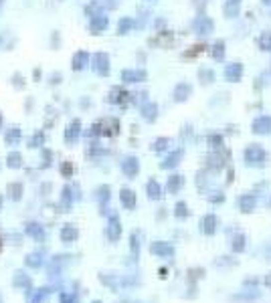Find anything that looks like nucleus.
<instances>
[{
    "label": "nucleus",
    "mask_w": 271,
    "mask_h": 303,
    "mask_svg": "<svg viewBox=\"0 0 271 303\" xmlns=\"http://www.w3.org/2000/svg\"><path fill=\"white\" fill-rule=\"evenodd\" d=\"M119 303H134V301H119Z\"/></svg>",
    "instance_id": "56"
},
{
    "label": "nucleus",
    "mask_w": 271,
    "mask_h": 303,
    "mask_svg": "<svg viewBox=\"0 0 271 303\" xmlns=\"http://www.w3.org/2000/svg\"><path fill=\"white\" fill-rule=\"evenodd\" d=\"M150 253L156 255V257H174V247L170 242H164V240H154L152 245H150Z\"/></svg>",
    "instance_id": "7"
},
{
    "label": "nucleus",
    "mask_w": 271,
    "mask_h": 303,
    "mask_svg": "<svg viewBox=\"0 0 271 303\" xmlns=\"http://www.w3.org/2000/svg\"><path fill=\"white\" fill-rule=\"evenodd\" d=\"M49 295V289H39V291H33L28 293V303H43V299Z\"/></svg>",
    "instance_id": "34"
},
{
    "label": "nucleus",
    "mask_w": 271,
    "mask_h": 303,
    "mask_svg": "<svg viewBox=\"0 0 271 303\" xmlns=\"http://www.w3.org/2000/svg\"><path fill=\"white\" fill-rule=\"evenodd\" d=\"M0 2H2V0H0Z\"/></svg>",
    "instance_id": "60"
},
{
    "label": "nucleus",
    "mask_w": 271,
    "mask_h": 303,
    "mask_svg": "<svg viewBox=\"0 0 271 303\" xmlns=\"http://www.w3.org/2000/svg\"><path fill=\"white\" fill-rule=\"evenodd\" d=\"M251 130H253V134L267 136V134L271 132V117H269V115H259L257 119H253Z\"/></svg>",
    "instance_id": "9"
},
{
    "label": "nucleus",
    "mask_w": 271,
    "mask_h": 303,
    "mask_svg": "<svg viewBox=\"0 0 271 303\" xmlns=\"http://www.w3.org/2000/svg\"><path fill=\"white\" fill-rule=\"evenodd\" d=\"M119 168H122V172L128 176V178H136L140 174V160L134 158V156H126L122 160V164H119Z\"/></svg>",
    "instance_id": "6"
},
{
    "label": "nucleus",
    "mask_w": 271,
    "mask_h": 303,
    "mask_svg": "<svg viewBox=\"0 0 271 303\" xmlns=\"http://www.w3.org/2000/svg\"><path fill=\"white\" fill-rule=\"evenodd\" d=\"M265 283H267V285L271 287V273H269V275H267V279H265Z\"/></svg>",
    "instance_id": "52"
},
{
    "label": "nucleus",
    "mask_w": 271,
    "mask_h": 303,
    "mask_svg": "<svg viewBox=\"0 0 271 303\" xmlns=\"http://www.w3.org/2000/svg\"><path fill=\"white\" fill-rule=\"evenodd\" d=\"M172 142H170V138H158L154 144H152V150L154 152H164L168 146H170Z\"/></svg>",
    "instance_id": "43"
},
{
    "label": "nucleus",
    "mask_w": 271,
    "mask_h": 303,
    "mask_svg": "<svg viewBox=\"0 0 271 303\" xmlns=\"http://www.w3.org/2000/svg\"><path fill=\"white\" fill-rule=\"evenodd\" d=\"M239 14V2H233V0H229V2L225 4V16L227 18H235Z\"/></svg>",
    "instance_id": "41"
},
{
    "label": "nucleus",
    "mask_w": 271,
    "mask_h": 303,
    "mask_svg": "<svg viewBox=\"0 0 271 303\" xmlns=\"http://www.w3.org/2000/svg\"><path fill=\"white\" fill-rule=\"evenodd\" d=\"M24 265L31 267V269H39L45 265V253L43 251H35V253H28L24 259Z\"/></svg>",
    "instance_id": "22"
},
{
    "label": "nucleus",
    "mask_w": 271,
    "mask_h": 303,
    "mask_svg": "<svg viewBox=\"0 0 271 303\" xmlns=\"http://www.w3.org/2000/svg\"><path fill=\"white\" fill-rule=\"evenodd\" d=\"M225 158H229V156H225ZM225 158L221 156V152H217V154H210V156L206 158V166H208L210 170L219 172V170L225 168Z\"/></svg>",
    "instance_id": "25"
},
{
    "label": "nucleus",
    "mask_w": 271,
    "mask_h": 303,
    "mask_svg": "<svg viewBox=\"0 0 271 303\" xmlns=\"http://www.w3.org/2000/svg\"><path fill=\"white\" fill-rule=\"evenodd\" d=\"M182 186H184V178L180 176V174H172V176L168 178V182H166V190H168V194H178Z\"/></svg>",
    "instance_id": "21"
},
{
    "label": "nucleus",
    "mask_w": 271,
    "mask_h": 303,
    "mask_svg": "<svg viewBox=\"0 0 271 303\" xmlns=\"http://www.w3.org/2000/svg\"><path fill=\"white\" fill-rule=\"evenodd\" d=\"M12 83H14V87H24V77H20V73H14Z\"/></svg>",
    "instance_id": "48"
},
{
    "label": "nucleus",
    "mask_w": 271,
    "mask_h": 303,
    "mask_svg": "<svg viewBox=\"0 0 271 303\" xmlns=\"http://www.w3.org/2000/svg\"><path fill=\"white\" fill-rule=\"evenodd\" d=\"M130 249H132V255L138 259V255H140V232H132V236H130Z\"/></svg>",
    "instance_id": "39"
},
{
    "label": "nucleus",
    "mask_w": 271,
    "mask_h": 303,
    "mask_svg": "<svg viewBox=\"0 0 271 303\" xmlns=\"http://www.w3.org/2000/svg\"><path fill=\"white\" fill-rule=\"evenodd\" d=\"M33 75H35V79H41V71H39V69H35Z\"/></svg>",
    "instance_id": "51"
},
{
    "label": "nucleus",
    "mask_w": 271,
    "mask_h": 303,
    "mask_svg": "<svg viewBox=\"0 0 271 303\" xmlns=\"http://www.w3.org/2000/svg\"><path fill=\"white\" fill-rule=\"evenodd\" d=\"M210 57H213L215 61H223L225 59V43L223 41H217L213 45V49H210Z\"/></svg>",
    "instance_id": "32"
},
{
    "label": "nucleus",
    "mask_w": 271,
    "mask_h": 303,
    "mask_svg": "<svg viewBox=\"0 0 271 303\" xmlns=\"http://www.w3.org/2000/svg\"><path fill=\"white\" fill-rule=\"evenodd\" d=\"M146 194L150 200H160L162 198V186L158 184L156 180H150L146 184Z\"/></svg>",
    "instance_id": "27"
},
{
    "label": "nucleus",
    "mask_w": 271,
    "mask_h": 303,
    "mask_svg": "<svg viewBox=\"0 0 271 303\" xmlns=\"http://www.w3.org/2000/svg\"><path fill=\"white\" fill-rule=\"evenodd\" d=\"M107 24H109V18L103 12H99V14L89 18V33H91V35H99V33H103V30L107 28Z\"/></svg>",
    "instance_id": "5"
},
{
    "label": "nucleus",
    "mask_w": 271,
    "mask_h": 303,
    "mask_svg": "<svg viewBox=\"0 0 271 303\" xmlns=\"http://www.w3.org/2000/svg\"><path fill=\"white\" fill-rule=\"evenodd\" d=\"M231 247H233V251H235V253H243V251H245V234L237 232V234L233 236Z\"/></svg>",
    "instance_id": "31"
},
{
    "label": "nucleus",
    "mask_w": 271,
    "mask_h": 303,
    "mask_svg": "<svg viewBox=\"0 0 271 303\" xmlns=\"http://www.w3.org/2000/svg\"><path fill=\"white\" fill-rule=\"evenodd\" d=\"M208 200L213 204H219V202H225V194L223 192H213V196H208Z\"/></svg>",
    "instance_id": "46"
},
{
    "label": "nucleus",
    "mask_w": 271,
    "mask_h": 303,
    "mask_svg": "<svg viewBox=\"0 0 271 303\" xmlns=\"http://www.w3.org/2000/svg\"><path fill=\"white\" fill-rule=\"evenodd\" d=\"M0 128H2V115H0Z\"/></svg>",
    "instance_id": "55"
},
{
    "label": "nucleus",
    "mask_w": 271,
    "mask_h": 303,
    "mask_svg": "<svg viewBox=\"0 0 271 303\" xmlns=\"http://www.w3.org/2000/svg\"><path fill=\"white\" fill-rule=\"evenodd\" d=\"M190 93H192V87L188 83H178L174 87V91H172V97H174L176 103H182V101H186L190 97Z\"/></svg>",
    "instance_id": "14"
},
{
    "label": "nucleus",
    "mask_w": 271,
    "mask_h": 303,
    "mask_svg": "<svg viewBox=\"0 0 271 303\" xmlns=\"http://www.w3.org/2000/svg\"><path fill=\"white\" fill-rule=\"evenodd\" d=\"M24 232L31 236V238H35L37 242H45V238H47L45 227H41L39 223H26L24 225Z\"/></svg>",
    "instance_id": "10"
},
{
    "label": "nucleus",
    "mask_w": 271,
    "mask_h": 303,
    "mask_svg": "<svg viewBox=\"0 0 271 303\" xmlns=\"http://www.w3.org/2000/svg\"><path fill=\"white\" fill-rule=\"evenodd\" d=\"M79 238V230H77V227H73V225H65L63 228H61V240L63 242H75Z\"/></svg>",
    "instance_id": "26"
},
{
    "label": "nucleus",
    "mask_w": 271,
    "mask_h": 303,
    "mask_svg": "<svg viewBox=\"0 0 271 303\" xmlns=\"http://www.w3.org/2000/svg\"><path fill=\"white\" fill-rule=\"evenodd\" d=\"M51 83H61V73H55V75H51Z\"/></svg>",
    "instance_id": "49"
},
{
    "label": "nucleus",
    "mask_w": 271,
    "mask_h": 303,
    "mask_svg": "<svg viewBox=\"0 0 271 303\" xmlns=\"http://www.w3.org/2000/svg\"><path fill=\"white\" fill-rule=\"evenodd\" d=\"M204 49H206L204 45H194V47H192V51H186L182 57H184V59H192V57H196L198 53H202Z\"/></svg>",
    "instance_id": "45"
},
{
    "label": "nucleus",
    "mask_w": 271,
    "mask_h": 303,
    "mask_svg": "<svg viewBox=\"0 0 271 303\" xmlns=\"http://www.w3.org/2000/svg\"><path fill=\"white\" fill-rule=\"evenodd\" d=\"M206 142H208V146L213 148V150H223V136L221 134H210L206 138Z\"/></svg>",
    "instance_id": "37"
},
{
    "label": "nucleus",
    "mask_w": 271,
    "mask_h": 303,
    "mask_svg": "<svg viewBox=\"0 0 271 303\" xmlns=\"http://www.w3.org/2000/svg\"><path fill=\"white\" fill-rule=\"evenodd\" d=\"M22 182H10V184L6 186V194L10 200H20L22 198Z\"/></svg>",
    "instance_id": "29"
},
{
    "label": "nucleus",
    "mask_w": 271,
    "mask_h": 303,
    "mask_svg": "<svg viewBox=\"0 0 271 303\" xmlns=\"http://www.w3.org/2000/svg\"><path fill=\"white\" fill-rule=\"evenodd\" d=\"M182 156H184V150H182V148H180V150H174V152H170V154L164 158V162L160 164V168H162V170L176 168V166L180 164V160H182Z\"/></svg>",
    "instance_id": "13"
},
{
    "label": "nucleus",
    "mask_w": 271,
    "mask_h": 303,
    "mask_svg": "<svg viewBox=\"0 0 271 303\" xmlns=\"http://www.w3.org/2000/svg\"><path fill=\"white\" fill-rule=\"evenodd\" d=\"M255 204H257L255 194H243V196L239 198V206H241V210H243V212H253Z\"/></svg>",
    "instance_id": "28"
},
{
    "label": "nucleus",
    "mask_w": 271,
    "mask_h": 303,
    "mask_svg": "<svg viewBox=\"0 0 271 303\" xmlns=\"http://www.w3.org/2000/svg\"><path fill=\"white\" fill-rule=\"evenodd\" d=\"M241 77H243V65L231 63L225 67V79L229 83H237V81H241Z\"/></svg>",
    "instance_id": "17"
},
{
    "label": "nucleus",
    "mask_w": 271,
    "mask_h": 303,
    "mask_svg": "<svg viewBox=\"0 0 271 303\" xmlns=\"http://www.w3.org/2000/svg\"><path fill=\"white\" fill-rule=\"evenodd\" d=\"M105 234L111 242L119 240V236H122V223H119V217L117 215H109L107 219V227H105Z\"/></svg>",
    "instance_id": "3"
},
{
    "label": "nucleus",
    "mask_w": 271,
    "mask_h": 303,
    "mask_svg": "<svg viewBox=\"0 0 271 303\" xmlns=\"http://www.w3.org/2000/svg\"><path fill=\"white\" fill-rule=\"evenodd\" d=\"M140 113H142V117L146 121H156V117H158V105L154 101H146L140 107Z\"/></svg>",
    "instance_id": "20"
},
{
    "label": "nucleus",
    "mask_w": 271,
    "mask_h": 303,
    "mask_svg": "<svg viewBox=\"0 0 271 303\" xmlns=\"http://www.w3.org/2000/svg\"><path fill=\"white\" fill-rule=\"evenodd\" d=\"M79 136H81V121L73 119L65 130V144H75L79 140Z\"/></svg>",
    "instance_id": "15"
},
{
    "label": "nucleus",
    "mask_w": 271,
    "mask_h": 303,
    "mask_svg": "<svg viewBox=\"0 0 271 303\" xmlns=\"http://www.w3.org/2000/svg\"><path fill=\"white\" fill-rule=\"evenodd\" d=\"M188 215H190V210H188L186 202H178V204L174 206V217H176V219H186Z\"/></svg>",
    "instance_id": "35"
},
{
    "label": "nucleus",
    "mask_w": 271,
    "mask_h": 303,
    "mask_svg": "<svg viewBox=\"0 0 271 303\" xmlns=\"http://www.w3.org/2000/svg\"><path fill=\"white\" fill-rule=\"evenodd\" d=\"M97 200H99V206L103 208V204L109 202V186H99L97 188Z\"/></svg>",
    "instance_id": "42"
},
{
    "label": "nucleus",
    "mask_w": 271,
    "mask_h": 303,
    "mask_svg": "<svg viewBox=\"0 0 271 303\" xmlns=\"http://www.w3.org/2000/svg\"><path fill=\"white\" fill-rule=\"evenodd\" d=\"M263 4H271V0H263Z\"/></svg>",
    "instance_id": "53"
},
{
    "label": "nucleus",
    "mask_w": 271,
    "mask_h": 303,
    "mask_svg": "<svg viewBox=\"0 0 271 303\" xmlns=\"http://www.w3.org/2000/svg\"><path fill=\"white\" fill-rule=\"evenodd\" d=\"M61 303H79V301H77V297L71 295V293H61Z\"/></svg>",
    "instance_id": "47"
},
{
    "label": "nucleus",
    "mask_w": 271,
    "mask_h": 303,
    "mask_svg": "<svg viewBox=\"0 0 271 303\" xmlns=\"http://www.w3.org/2000/svg\"><path fill=\"white\" fill-rule=\"evenodd\" d=\"M233 2H239V4H241V0H233Z\"/></svg>",
    "instance_id": "57"
},
{
    "label": "nucleus",
    "mask_w": 271,
    "mask_h": 303,
    "mask_svg": "<svg viewBox=\"0 0 271 303\" xmlns=\"http://www.w3.org/2000/svg\"><path fill=\"white\" fill-rule=\"evenodd\" d=\"M213 28H215V24H213V20H210L208 16H200L194 22V30H196L198 35H202V37H206V35L213 33Z\"/></svg>",
    "instance_id": "18"
},
{
    "label": "nucleus",
    "mask_w": 271,
    "mask_h": 303,
    "mask_svg": "<svg viewBox=\"0 0 271 303\" xmlns=\"http://www.w3.org/2000/svg\"><path fill=\"white\" fill-rule=\"evenodd\" d=\"M0 251H2V238H0Z\"/></svg>",
    "instance_id": "54"
},
{
    "label": "nucleus",
    "mask_w": 271,
    "mask_h": 303,
    "mask_svg": "<svg viewBox=\"0 0 271 303\" xmlns=\"http://www.w3.org/2000/svg\"><path fill=\"white\" fill-rule=\"evenodd\" d=\"M49 190H51V184H43V188H41V196H47Z\"/></svg>",
    "instance_id": "50"
},
{
    "label": "nucleus",
    "mask_w": 271,
    "mask_h": 303,
    "mask_svg": "<svg viewBox=\"0 0 271 303\" xmlns=\"http://www.w3.org/2000/svg\"><path fill=\"white\" fill-rule=\"evenodd\" d=\"M148 79V73L144 69H126L122 71V81L124 83H142Z\"/></svg>",
    "instance_id": "12"
},
{
    "label": "nucleus",
    "mask_w": 271,
    "mask_h": 303,
    "mask_svg": "<svg viewBox=\"0 0 271 303\" xmlns=\"http://www.w3.org/2000/svg\"><path fill=\"white\" fill-rule=\"evenodd\" d=\"M119 200H122V204H124V208H128V210H132V208H136V192L134 190H130V188H122L119 190Z\"/></svg>",
    "instance_id": "23"
},
{
    "label": "nucleus",
    "mask_w": 271,
    "mask_h": 303,
    "mask_svg": "<svg viewBox=\"0 0 271 303\" xmlns=\"http://www.w3.org/2000/svg\"><path fill=\"white\" fill-rule=\"evenodd\" d=\"M43 144H45V132H37L28 140V148H43Z\"/></svg>",
    "instance_id": "40"
},
{
    "label": "nucleus",
    "mask_w": 271,
    "mask_h": 303,
    "mask_svg": "<svg viewBox=\"0 0 271 303\" xmlns=\"http://www.w3.org/2000/svg\"><path fill=\"white\" fill-rule=\"evenodd\" d=\"M93 71L101 77L109 75V55L107 53H95L93 55Z\"/></svg>",
    "instance_id": "4"
},
{
    "label": "nucleus",
    "mask_w": 271,
    "mask_h": 303,
    "mask_svg": "<svg viewBox=\"0 0 271 303\" xmlns=\"http://www.w3.org/2000/svg\"><path fill=\"white\" fill-rule=\"evenodd\" d=\"M245 164L247 166H255V168H263L265 162H267V152L259 146V144H251L247 150H245Z\"/></svg>",
    "instance_id": "2"
},
{
    "label": "nucleus",
    "mask_w": 271,
    "mask_h": 303,
    "mask_svg": "<svg viewBox=\"0 0 271 303\" xmlns=\"http://www.w3.org/2000/svg\"><path fill=\"white\" fill-rule=\"evenodd\" d=\"M119 134V121L115 117H105V119H99L91 126L89 130V136H103V138H111V136H117Z\"/></svg>",
    "instance_id": "1"
},
{
    "label": "nucleus",
    "mask_w": 271,
    "mask_h": 303,
    "mask_svg": "<svg viewBox=\"0 0 271 303\" xmlns=\"http://www.w3.org/2000/svg\"><path fill=\"white\" fill-rule=\"evenodd\" d=\"M217 227H219V221L215 215H206L200 219V232H204V234H215Z\"/></svg>",
    "instance_id": "16"
},
{
    "label": "nucleus",
    "mask_w": 271,
    "mask_h": 303,
    "mask_svg": "<svg viewBox=\"0 0 271 303\" xmlns=\"http://www.w3.org/2000/svg\"><path fill=\"white\" fill-rule=\"evenodd\" d=\"M12 285L16 287V289H22V291H26V293H31V289H33V279L26 275V273H22V271H14V275H12Z\"/></svg>",
    "instance_id": "8"
},
{
    "label": "nucleus",
    "mask_w": 271,
    "mask_h": 303,
    "mask_svg": "<svg viewBox=\"0 0 271 303\" xmlns=\"http://www.w3.org/2000/svg\"><path fill=\"white\" fill-rule=\"evenodd\" d=\"M198 79H200L202 85H208V83L215 81V73L210 69H198Z\"/></svg>",
    "instance_id": "38"
},
{
    "label": "nucleus",
    "mask_w": 271,
    "mask_h": 303,
    "mask_svg": "<svg viewBox=\"0 0 271 303\" xmlns=\"http://www.w3.org/2000/svg\"><path fill=\"white\" fill-rule=\"evenodd\" d=\"M59 170H61V176H63V178H71L75 168H73L71 162H61V168H59Z\"/></svg>",
    "instance_id": "44"
},
{
    "label": "nucleus",
    "mask_w": 271,
    "mask_h": 303,
    "mask_svg": "<svg viewBox=\"0 0 271 303\" xmlns=\"http://www.w3.org/2000/svg\"><path fill=\"white\" fill-rule=\"evenodd\" d=\"M136 26V22H134V18H130V16H124V18H119V22H117V35H128L130 30Z\"/></svg>",
    "instance_id": "30"
},
{
    "label": "nucleus",
    "mask_w": 271,
    "mask_h": 303,
    "mask_svg": "<svg viewBox=\"0 0 271 303\" xmlns=\"http://www.w3.org/2000/svg\"><path fill=\"white\" fill-rule=\"evenodd\" d=\"M87 63H89V53L87 51H77L71 59V69L73 71H83L87 67Z\"/></svg>",
    "instance_id": "19"
},
{
    "label": "nucleus",
    "mask_w": 271,
    "mask_h": 303,
    "mask_svg": "<svg viewBox=\"0 0 271 303\" xmlns=\"http://www.w3.org/2000/svg\"><path fill=\"white\" fill-rule=\"evenodd\" d=\"M257 45L261 51H271V33H261L257 39Z\"/></svg>",
    "instance_id": "36"
},
{
    "label": "nucleus",
    "mask_w": 271,
    "mask_h": 303,
    "mask_svg": "<svg viewBox=\"0 0 271 303\" xmlns=\"http://www.w3.org/2000/svg\"><path fill=\"white\" fill-rule=\"evenodd\" d=\"M130 97H132V95L128 93L126 89H122V87H113V89L109 91V95H107V101L113 103V105H124V103H128Z\"/></svg>",
    "instance_id": "11"
},
{
    "label": "nucleus",
    "mask_w": 271,
    "mask_h": 303,
    "mask_svg": "<svg viewBox=\"0 0 271 303\" xmlns=\"http://www.w3.org/2000/svg\"><path fill=\"white\" fill-rule=\"evenodd\" d=\"M148 2H152V0H148Z\"/></svg>",
    "instance_id": "59"
},
{
    "label": "nucleus",
    "mask_w": 271,
    "mask_h": 303,
    "mask_svg": "<svg viewBox=\"0 0 271 303\" xmlns=\"http://www.w3.org/2000/svg\"><path fill=\"white\" fill-rule=\"evenodd\" d=\"M6 166L8 168H20L22 166V156L18 154V152H10V154L6 156Z\"/></svg>",
    "instance_id": "33"
},
{
    "label": "nucleus",
    "mask_w": 271,
    "mask_h": 303,
    "mask_svg": "<svg viewBox=\"0 0 271 303\" xmlns=\"http://www.w3.org/2000/svg\"><path fill=\"white\" fill-rule=\"evenodd\" d=\"M91 303H101V301H91Z\"/></svg>",
    "instance_id": "58"
},
{
    "label": "nucleus",
    "mask_w": 271,
    "mask_h": 303,
    "mask_svg": "<svg viewBox=\"0 0 271 303\" xmlns=\"http://www.w3.org/2000/svg\"><path fill=\"white\" fill-rule=\"evenodd\" d=\"M20 140H22V132H20V128H18V126H10V128L6 130V134H4V142H6V146H16Z\"/></svg>",
    "instance_id": "24"
}]
</instances>
